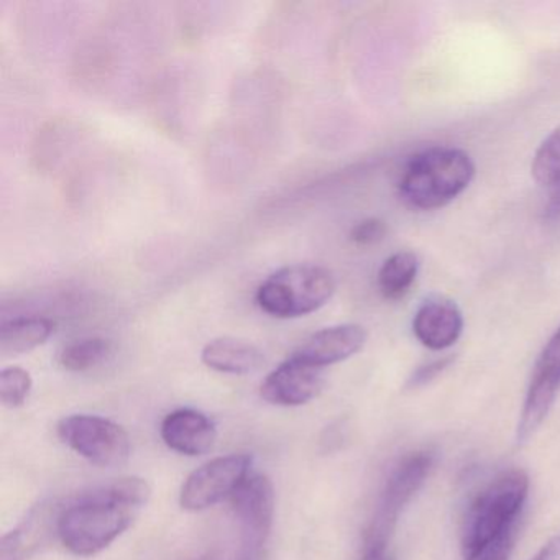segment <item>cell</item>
I'll list each match as a JSON object with an SVG mask.
<instances>
[{
  "label": "cell",
  "mask_w": 560,
  "mask_h": 560,
  "mask_svg": "<svg viewBox=\"0 0 560 560\" xmlns=\"http://www.w3.org/2000/svg\"><path fill=\"white\" fill-rule=\"evenodd\" d=\"M166 447L186 457L208 454L218 441L214 422L191 408L176 409L163 419L160 428Z\"/></svg>",
  "instance_id": "cell-11"
},
{
  "label": "cell",
  "mask_w": 560,
  "mask_h": 560,
  "mask_svg": "<svg viewBox=\"0 0 560 560\" xmlns=\"http://www.w3.org/2000/svg\"><path fill=\"white\" fill-rule=\"evenodd\" d=\"M57 432L63 444L96 467H120L132 454L126 429L103 416H67L58 422Z\"/></svg>",
  "instance_id": "cell-6"
},
{
  "label": "cell",
  "mask_w": 560,
  "mask_h": 560,
  "mask_svg": "<svg viewBox=\"0 0 560 560\" xmlns=\"http://www.w3.org/2000/svg\"><path fill=\"white\" fill-rule=\"evenodd\" d=\"M336 293V278L319 265L296 264L271 273L257 290V304L268 316L296 319L316 313Z\"/></svg>",
  "instance_id": "cell-4"
},
{
  "label": "cell",
  "mask_w": 560,
  "mask_h": 560,
  "mask_svg": "<svg viewBox=\"0 0 560 560\" xmlns=\"http://www.w3.org/2000/svg\"><path fill=\"white\" fill-rule=\"evenodd\" d=\"M34 382L22 366H8L0 372V401L5 408H21L31 396Z\"/></svg>",
  "instance_id": "cell-19"
},
{
  "label": "cell",
  "mask_w": 560,
  "mask_h": 560,
  "mask_svg": "<svg viewBox=\"0 0 560 560\" xmlns=\"http://www.w3.org/2000/svg\"><path fill=\"white\" fill-rule=\"evenodd\" d=\"M109 340L103 337H90V339L77 340L65 347L58 357V362L68 372L81 373L101 365L110 353Z\"/></svg>",
  "instance_id": "cell-17"
},
{
  "label": "cell",
  "mask_w": 560,
  "mask_h": 560,
  "mask_svg": "<svg viewBox=\"0 0 560 560\" xmlns=\"http://www.w3.org/2000/svg\"><path fill=\"white\" fill-rule=\"evenodd\" d=\"M530 173L539 185L552 188L560 183V126L544 139L530 165Z\"/></svg>",
  "instance_id": "cell-18"
},
{
  "label": "cell",
  "mask_w": 560,
  "mask_h": 560,
  "mask_svg": "<svg viewBox=\"0 0 560 560\" xmlns=\"http://www.w3.org/2000/svg\"><path fill=\"white\" fill-rule=\"evenodd\" d=\"M529 491L526 471L508 470L488 483L471 501L460 533L465 560H477L504 530L520 520Z\"/></svg>",
  "instance_id": "cell-3"
},
{
  "label": "cell",
  "mask_w": 560,
  "mask_h": 560,
  "mask_svg": "<svg viewBox=\"0 0 560 560\" xmlns=\"http://www.w3.org/2000/svg\"><path fill=\"white\" fill-rule=\"evenodd\" d=\"M241 524L237 560H261L275 517V488L265 475H250L231 497Z\"/></svg>",
  "instance_id": "cell-7"
},
{
  "label": "cell",
  "mask_w": 560,
  "mask_h": 560,
  "mask_svg": "<svg viewBox=\"0 0 560 560\" xmlns=\"http://www.w3.org/2000/svg\"><path fill=\"white\" fill-rule=\"evenodd\" d=\"M366 342V330L359 324H340L313 334L293 355L317 369L343 362L359 353Z\"/></svg>",
  "instance_id": "cell-13"
},
{
  "label": "cell",
  "mask_w": 560,
  "mask_h": 560,
  "mask_svg": "<svg viewBox=\"0 0 560 560\" xmlns=\"http://www.w3.org/2000/svg\"><path fill=\"white\" fill-rule=\"evenodd\" d=\"M516 524L504 530L477 560H510L516 540Z\"/></svg>",
  "instance_id": "cell-21"
},
{
  "label": "cell",
  "mask_w": 560,
  "mask_h": 560,
  "mask_svg": "<svg viewBox=\"0 0 560 560\" xmlns=\"http://www.w3.org/2000/svg\"><path fill=\"white\" fill-rule=\"evenodd\" d=\"M464 316L454 301L431 298L416 311L412 332L416 339L431 350H445L460 339Z\"/></svg>",
  "instance_id": "cell-12"
},
{
  "label": "cell",
  "mask_w": 560,
  "mask_h": 560,
  "mask_svg": "<svg viewBox=\"0 0 560 560\" xmlns=\"http://www.w3.org/2000/svg\"><path fill=\"white\" fill-rule=\"evenodd\" d=\"M55 330L47 317H21L9 320L0 329V352L4 357L24 355L44 346Z\"/></svg>",
  "instance_id": "cell-15"
},
{
  "label": "cell",
  "mask_w": 560,
  "mask_h": 560,
  "mask_svg": "<svg viewBox=\"0 0 560 560\" xmlns=\"http://www.w3.org/2000/svg\"><path fill=\"white\" fill-rule=\"evenodd\" d=\"M560 556V534L553 536L552 539L547 540L539 552L530 560H556Z\"/></svg>",
  "instance_id": "cell-24"
},
{
  "label": "cell",
  "mask_w": 560,
  "mask_h": 560,
  "mask_svg": "<svg viewBox=\"0 0 560 560\" xmlns=\"http://www.w3.org/2000/svg\"><path fill=\"white\" fill-rule=\"evenodd\" d=\"M452 362H454V357H444V359L434 360V362L419 366V369L412 373L411 380H409V386H411V388H421V386L428 385L432 380L438 378L441 373H444Z\"/></svg>",
  "instance_id": "cell-22"
},
{
  "label": "cell",
  "mask_w": 560,
  "mask_h": 560,
  "mask_svg": "<svg viewBox=\"0 0 560 560\" xmlns=\"http://www.w3.org/2000/svg\"><path fill=\"white\" fill-rule=\"evenodd\" d=\"M323 386V370L291 355L264 380L260 395L270 405L294 408L316 398Z\"/></svg>",
  "instance_id": "cell-10"
},
{
  "label": "cell",
  "mask_w": 560,
  "mask_h": 560,
  "mask_svg": "<svg viewBox=\"0 0 560 560\" xmlns=\"http://www.w3.org/2000/svg\"><path fill=\"white\" fill-rule=\"evenodd\" d=\"M544 215L549 221L560 219V183L550 188L549 201H547L546 209H544Z\"/></svg>",
  "instance_id": "cell-25"
},
{
  "label": "cell",
  "mask_w": 560,
  "mask_h": 560,
  "mask_svg": "<svg viewBox=\"0 0 560 560\" xmlns=\"http://www.w3.org/2000/svg\"><path fill=\"white\" fill-rule=\"evenodd\" d=\"M386 234H388L386 222L378 218H370L357 222L350 231L349 238L353 244L366 247V245L378 244L386 237Z\"/></svg>",
  "instance_id": "cell-20"
},
{
  "label": "cell",
  "mask_w": 560,
  "mask_h": 560,
  "mask_svg": "<svg viewBox=\"0 0 560 560\" xmlns=\"http://www.w3.org/2000/svg\"><path fill=\"white\" fill-rule=\"evenodd\" d=\"M150 497L152 488L143 478H120L65 508L58 517V537L73 556H96L132 526Z\"/></svg>",
  "instance_id": "cell-1"
},
{
  "label": "cell",
  "mask_w": 560,
  "mask_h": 560,
  "mask_svg": "<svg viewBox=\"0 0 560 560\" xmlns=\"http://www.w3.org/2000/svg\"><path fill=\"white\" fill-rule=\"evenodd\" d=\"M418 271L419 260L412 252L392 255L378 271L380 293L389 301L401 300L415 284Z\"/></svg>",
  "instance_id": "cell-16"
},
{
  "label": "cell",
  "mask_w": 560,
  "mask_h": 560,
  "mask_svg": "<svg viewBox=\"0 0 560 560\" xmlns=\"http://www.w3.org/2000/svg\"><path fill=\"white\" fill-rule=\"evenodd\" d=\"M434 454L429 451L406 455L389 474L375 513L363 537V560H380L388 557L389 540L409 501L421 490L434 467Z\"/></svg>",
  "instance_id": "cell-5"
},
{
  "label": "cell",
  "mask_w": 560,
  "mask_h": 560,
  "mask_svg": "<svg viewBox=\"0 0 560 560\" xmlns=\"http://www.w3.org/2000/svg\"><path fill=\"white\" fill-rule=\"evenodd\" d=\"M560 392V327L550 337L534 366L533 378L521 409L516 438L520 444L529 441L556 405Z\"/></svg>",
  "instance_id": "cell-9"
},
{
  "label": "cell",
  "mask_w": 560,
  "mask_h": 560,
  "mask_svg": "<svg viewBox=\"0 0 560 560\" xmlns=\"http://www.w3.org/2000/svg\"><path fill=\"white\" fill-rule=\"evenodd\" d=\"M380 560H389V557H385V559H380Z\"/></svg>",
  "instance_id": "cell-27"
},
{
  "label": "cell",
  "mask_w": 560,
  "mask_h": 560,
  "mask_svg": "<svg viewBox=\"0 0 560 560\" xmlns=\"http://www.w3.org/2000/svg\"><path fill=\"white\" fill-rule=\"evenodd\" d=\"M24 546L21 530H11L0 542V560H24Z\"/></svg>",
  "instance_id": "cell-23"
},
{
  "label": "cell",
  "mask_w": 560,
  "mask_h": 560,
  "mask_svg": "<svg viewBox=\"0 0 560 560\" xmlns=\"http://www.w3.org/2000/svg\"><path fill=\"white\" fill-rule=\"evenodd\" d=\"M201 560H212V559H209V557H205V559H201Z\"/></svg>",
  "instance_id": "cell-26"
},
{
  "label": "cell",
  "mask_w": 560,
  "mask_h": 560,
  "mask_svg": "<svg viewBox=\"0 0 560 560\" xmlns=\"http://www.w3.org/2000/svg\"><path fill=\"white\" fill-rule=\"evenodd\" d=\"M208 369L229 375H247L257 372L265 363V355L257 346L234 337H219L206 343L201 353Z\"/></svg>",
  "instance_id": "cell-14"
},
{
  "label": "cell",
  "mask_w": 560,
  "mask_h": 560,
  "mask_svg": "<svg viewBox=\"0 0 560 560\" xmlns=\"http://www.w3.org/2000/svg\"><path fill=\"white\" fill-rule=\"evenodd\" d=\"M475 163L464 150L434 147L412 156L399 178V196L421 211L444 208L470 186Z\"/></svg>",
  "instance_id": "cell-2"
},
{
  "label": "cell",
  "mask_w": 560,
  "mask_h": 560,
  "mask_svg": "<svg viewBox=\"0 0 560 560\" xmlns=\"http://www.w3.org/2000/svg\"><path fill=\"white\" fill-rule=\"evenodd\" d=\"M252 457L247 454H231L215 457L196 468L179 491L183 510L199 513L231 498L242 483L250 477Z\"/></svg>",
  "instance_id": "cell-8"
}]
</instances>
